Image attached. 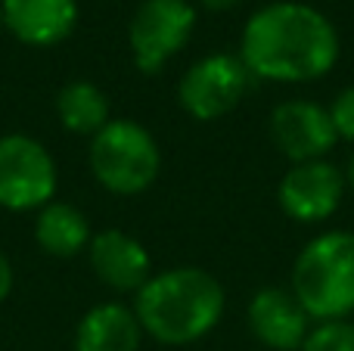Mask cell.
I'll use <instances>...</instances> for the list:
<instances>
[{"mask_svg": "<svg viewBox=\"0 0 354 351\" xmlns=\"http://www.w3.org/2000/svg\"><path fill=\"white\" fill-rule=\"evenodd\" d=\"M239 59L255 81L311 84L336 68L342 41L326 12L301 0H274L245 19Z\"/></svg>", "mask_w": 354, "mask_h": 351, "instance_id": "obj_1", "label": "cell"}, {"mask_svg": "<svg viewBox=\"0 0 354 351\" xmlns=\"http://www.w3.org/2000/svg\"><path fill=\"white\" fill-rule=\"evenodd\" d=\"M143 336L159 345L183 348L218 330L227 311V292L214 274L193 265L156 271L131 302Z\"/></svg>", "mask_w": 354, "mask_h": 351, "instance_id": "obj_2", "label": "cell"}, {"mask_svg": "<svg viewBox=\"0 0 354 351\" xmlns=\"http://www.w3.org/2000/svg\"><path fill=\"white\" fill-rule=\"evenodd\" d=\"M289 290L314 323L348 321L354 314V234L324 230L299 249Z\"/></svg>", "mask_w": 354, "mask_h": 351, "instance_id": "obj_3", "label": "cell"}, {"mask_svg": "<svg viewBox=\"0 0 354 351\" xmlns=\"http://www.w3.org/2000/svg\"><path fill=\"white\" fill-rule=\"evenodd\" d=\"M91 174L112 196H140L159 180L162 149L147 124L134 118H112L91 137Z\"/></svg>", "mask_w": 354, "mask_h": 351, "instance_id": "obj_4", "label": "cell"}, {"mask_svg": "<svg viewBox=\"0 0 354 351\" xmlns=\"http://www.w3.org/2000/svg\"><path fill=\"white\" fill-rule=\"evenodd\" d=\"M59 168L37 137L10 131L0 134V209L12 215L41 211L56 199Z\"/></svg>", "mask_w": 354, "mask_h": 351, "instance_id": "obj_5", "label": "cell"}, {"mask_svg": "<svg viewBox=\"0 0 354 351\" xmlns=\"http://www.w3.org/2000/svg\"><path fill=\"white\" fill-rule=\"evenodd\" d=\"M199 12L189 0H140L128 22L131 62L140 75H159L193 41Z\"/></svg>", "mask_w": 354, "mask_h": 351, "instance_id": "obj_6", "label": "cell"}, {"mask_svg": "<svg viewBox=\"0 0 354 351\" xmlns=\"http://www.w3.org/2000/svg\"><path fill=\"white\" fill-rule=\"evenodd\" d=\"M252 81L255 78L239 59V53L214 50L183 68L174 93L180 109L193 122H218L243 103Z\"/></svg>", "mask_w": 354, "mask_h": 351, "instance_id": "obj_7", "label": "cell"}, {"mask_svg": "<svg viewBox=\"0 0 354 351\" xmlns=\"http://www.w3.org/2000/svg\"><path fill=\"white\" fill-rule=\"evenodd\" d=\"M345 193L348 178L336 162H295L277 184V205L295 224H324L339 211Z\"/></svg>", "mask_w": 354, "mask_h": 351, "instance_id": "obj_8", "label": "cell"}, {"mask_svg": "<svg viewBox=\"0 0 354 351\" xmlns=\"http://www.w3.org/2000/svg\"><path fill=\"white\" fill-rule=\"evenodd\" d=\"M270 140L289 159V165L326 159L339 146L330 112L314 99H283V103H277L270 109Z\"/></svg>", "mask_w": 354, "mask_h": 351, "instance_id": "obj_9", "label": "cell"}, {"mask_svg": "<svg viewBox=\"0 0 354 351\" xmlns=\"http://www.w3.org/2000/svg\"><path fill=\"white\" fill-rule=\"evenodd\" d=\"M91 271L109 292L118 296H137L149 277H153V255L134 234L118 227H106L93 234L87 246Z\"/></svg>", "mask_w": 354, "mask_h": 351, "instance_id": "obj_10", "label": "cell"}, {"mask_svg": "<svg viewBox=\"0 0 354 351\" xmlns=\"http://www.w3.org/2000/svg\"><path fill=\"white\" fill-rule=\"evenodd\" d=\"M245 323L268 351H301L314 321L289 286H264L249 298Z\"/></svg>", "mask_w": 354, "mask_h": 351, "instance_id": "obj_11", "label": "cell"}, {"mask_svg": "<svg viewBox=\"0 0 354 351\" xmlns=\"http://www.w3.org/2000/svg\"><path fill=\"white\" fill-rule=\"evenodd\" d=\"M0 6L3 31L35 50L62 44L78 25V0H0Z\"/></svg>", "mask_w": 354, "mask_h": 351, "instance_id": "obj_12", "label": "cell"}, {"mask_svg": "<svg viewBox=\"0 0 354 351\" xmlns=\"http://www.w3.org/2000/svg\"><path fill=\"white\" fill-rule=\"evenodd\" d=\"M143 327L124 302H100L81 314L72 336V351H140Z\"/></svg>", "mask_w": 354, "mask_h": 351, "instance_id": "obj_13", "label": "cell"}, {"mask_svg": "<svg viewBox=\"0 0 354 351\" xmlns=\"http://www.w3.org/2000/svg\"><path fill=\"white\" fill-rule=\"evenodd\" d=\"M93 240V230L87 215L72 202L53 199L41 211H35V243L44 255L50 258H78L87 252Z\"/></svg>", "mask_w": 354, "mask_h": 351, "instance_id": "obj_14", "label": "cell"}, {"mask_svg": "<svg viewBox=\"0 0 354 351\" xmlns=\"http://www.w3.org/2000/svg\"><path fill=\"white\" fill-rule=\"evenodd\" d=\"M53 112L66 134L87 137V140L97 131H103V124L112 122V106L106 91L87 78L66 81L53 99Z\"/></svg>", "mask_w": 354, "mask_h": 351, "instance_id": "obj_15", "label": "cell"}, {"mask_svg": "<svg viewBox=\"0 0 354 351\" xmlns=\"http://www.w3.org/2000/svg\"><path fill=\"white\" fill-rule=\"evenodd\" d=\"M301 351H354V321L314 323Z\"/></svg>", "mask_w": 354, "mask_h": 351, "instance_id": "obj_16", "label": "cell"}, {"mask_svg": "<svg viewBox=\"0 0 354 351\" xmlns=\"http://www.w3.org/2000/svg\"><path fill=\"white\" fill-rule=\"evenodd\" d=\"M326 112H330V122H333V128H336L339 143H351L354 146V84L342 87V91L330 99Z\"/></svg>", "mask_w": 354, "mask_h": 351, "instance_id": "obj_17", "label": "cell"}, {"mask_svg": "<svg viewBox=\"0 0 354 351\" xmlns=\"http://www.w3.org/2000/svg\"><path fill=\"white\" fill-rule=\"evenodd\" d=\"M12 283H16V271H12V261H10V255L0 249V305L10 298Z\"/></svg>", "mask_w": 354, "mask_h": 351, "instance_id": "obj_18", "label": "cell"}, {"mask_svg": "<svg viewBox=\"0 0 354 351\" xmlns=\"http://www.w3.org/2000/svg\"><path fill=\"white\" fill-rule=\"evenodd\" d=\"M243 0H199V6L202 10H208V12H227V10H233V6H239Z\"/></svg>", "mask_w": 354, "mask_h": 351, "instance_id": "obj_19", "label": "cell"}, {"mask_svg": "<svg viewBox=\"0 0 354 351\" xmlns=\"http://www.w3.org/2000/svg\"><path fill=\"white\" fill-rule=\"evenodd\" d=\"M345 178H348V190L354 193V153H351V159H348V168H345Z\"/></svg>", "mask_w": 354, "mask_h": 351, "instance_id": "obj_20", "label": "cell"}, {"mask_svg": "<svg viewBox=\"0 0 354 351\" xmlns=\"http://www.w3.org/2000/svg\"><path fill=\"white\" fill-rule=\"evenodd\" d=\"M0 35H3V6H0Z\"/></svg>", "mask_w": 354, "mask_h": 351, "instance_id": "obj_21", "label": "cell"}]
</instances>
